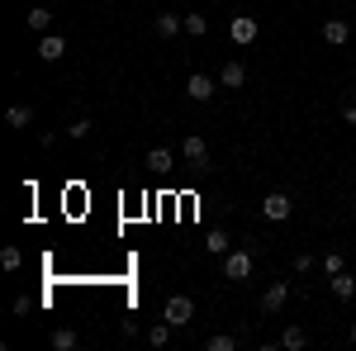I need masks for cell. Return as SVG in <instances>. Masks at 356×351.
Segmentation results:
<instances>
[{
    "label": "cell",
    "instance_id": "obj_1",
    "mask_svg": "<svg viewBox=\"0 0 356 351\" xmlns=\"http://www.w3.org/2000/svg\"><path fill=\"white\" fill-rule=\"evenodd\" d=\"M181 157H186V166H191V171H209V142H204L200 133L181 138Z\"/></svg>",
    "mask_w": 356,
    "mask_h": 351
},
{
    "label": "cell",
    "instance_id": "obj_2",
    "mask_svg": "<svg viewBox=\"0 0 356 351\" xmlns=\"http://www.w3.org/2000/svg\"><path fill=\"white\" fill-rule=\"evenodd\" d=\"M162 318L171 327H186L195 318V299L191 295H171V299H166V309H162Z\"/></svg>",
    "mask_w": 356,
    "mask_h": 351
},
{
    "label": "cell",
    "instance_id": "obj_3",
    "mask_svg": "<svg viewBox=\"0 0 356 351\" xmlns=\"http://www.w3.org/2000/svg\"><path fill=\"white\" fill-rule=\"evenodd\" d=\"M261 214L271 218V223H285V218L295 214V199H290V195H285V190H271V195H266V199H261Z\"/></svg>",
    "mask_w": 356,
    "mask_h": 351
},
{
    "label": "cell",
    "instance_id": "obj_4",
    "mask_svg": "<svg viewBox=\"0 0 356 351\" xmlns=\"http://www.w3.org/2000/svg\"><path fill=\"white\" fill-rule=\"evenodd\" d=\"M285 299H290V280H275V285L261 290V304H257V309H261L266 318H275V313L285 309Z\"/></svg>",
    "mask_w": 356,
    "mask_h": 351
},
{
    "label": "cell",
    "instance_id": "obj_5",
    "mask_svg": "<svg viewBox=\"0 0 356 351\" xmlns=\"http://www.w3.org/2000/svg\"><path fill=\"white\" fill-rule=\"evenodd\" d=\"M214 90H219V81H214V76H204V72H191V76H186V95H191L195 105L214 100Z\"/></svg>",
    "mask_w": 356,
    "mask_h": 351
},
{
    "label": "cell",
    "instance_id": "obj_6",
    "mask_svg": "<svg viewBox=\"0 0 356 351\" xmlns=\"http://www.w3.org/2000/svg\"><path fill=\"white\" fill-rule=\"evenodd\" d=\"M223 275H228V280H247V275H252V252H247V247L228 252V256H223Z\"/></svg>",
    "mask_w": 356,
    "mask_h": 351
},
{
    "label": "cell",
    "instance_id": "obj_7",
    "mask_svg": "<svg viewBox=\"0 0 356 351\" xmlns=\"http://www.w3.org/2000/svg\"><path fill=\"white\" fill-rule=\"evenodd\" d=\"M347 38H352V24H347V19H337V15L323 19V43H328V48H347Z\"/></svg>",
    "mask_w": 356,
    "mask_h": 351
},
{
    "label": "cell",
    "instance_id": "obj_8",
    "mask_svg": "<svg viewBox=\"0 0 356 351\" xmlns=\"http://www.w3.org/2000/svg\"><path fill=\"white\" fill-rule=\"evenodd\" d=\"M228 38H233L238 48H247V43H257V19H252V15H238V19L228 24Z\"/></svg>",
    "mask_w": 356,
    "mask_h": 351
},
{
    "label": "cell",
    "instance_id": "obj_9",
    "mask_svg": "<svg viewBox=\"0 0 356 351\" xmlns=\"http://www.w3.org/2000/svg\"><path fill=\"white\" fill-rule=\"evenodd\" d=\"M38 57H43V62H62V57H67V38H62V33H43V38H38Z\"/></svg>",
    "mask_w": 356,
    "mask_h": 351
},
{
    "label": "cell",
    "instance_id": "obj_10",
    "mask_svg": "<svg viewBox=\"0 0 356 351\" xmlns=\"http://www.w3.org/2000/svg\"><path fill=\"white\" fill-rule=\"evenodd\" d=\"M219 85H223V90H243V85H247V67H243V62H223Z\"/></svg>",
    "mask_w": 356,
    "mask_h": 351
},
{
    "label": "cell",
    "instance_id": "obj_11",
    "mask_svg": "<svg viewBox=\"0 0 356 351\" xmlns=\"http://www.w3.org/2000/svg\"><path fill=\"white\" fill-rule=\"evenodd\" d=\"M328 280H332V299H342V304L356 299V275L352 270H337V275H328Z\"/></svg>",
    "mask_w": 356,
    "mask_h": 351
},
{
    "label": "cell",
    "instance_id": "obj_12",
    "mask_svg": "<svg viewBox=\"0 0 356 351\" xmlns=\"http://www.w3.org/2000/svg\"><path fill=\"white\" fill-rule=\"evenodd\" d=\"M152 28H157V33H162V38H176V33H181V28H186V15H171V10H162V15H157V19H152Z\"/></svg>",
    "mask_w": 356,
    "mask_h": 351
},
{
    "label": "cell",
    "instance_id": "obj_13",
    "mask_svg": "<svg viewBox=\"0 0 356 351\" xmlns=\"http://www.w3.org/2000/svg\"><path fill=\"white\" fill-rule=\"evenodd\" d=\"M171 166H176V157H171V147H152V152H147V171H152V176H166Z\"/></svg>",
    "mask_w": 356,
    "mask_h": 351
},
{
    "label": "cell",
    "instance_id": "obj_14",
    "mask_svg": "<svg viewBox=\"0 0 356 351\" xmlns=\"http://www.w3.org/2000/svg\"><path fill=\"white\" fill-rule=\"evenodd\" d=\"M29 33H53V10L48 5H33L29 10Z\"/></svg>",
    "mask_w": 356,
    "mask_h": 351
},
{
    "label": "cell",
    "instance_id": "obj_15",
    "mask_svg": "<svg viewBox=\"0 0 356 351\" xmlns=\"http://www.w3.org/2000/svg\"><path fill=\"white\" fill-rule=\"evenodd\" d=\"M204 252H209V256H228V252H233V238H228L223 228H214V233L204 238Z\"/></svg>",
    "mask_w": 356,
    "mask_h": 351
},
{
    "label": "cell",
    "instance_id": "obj_16",
    "mask_svg": "<svg viewBox=\"0 0 356 351\" xmlns=\"http://www.w3.org/2000/svg\"><path fill=\"white\" fill-rule=\"evenodd\" d=\"M5 124H10V129H29V124H33V109L29 105H10L5 109Z\"/></svg>",
    "mask_w": 356,
    "mask_h": 351
},
{
    "label": "cell",
    "instance_id": "obj_17",
    "mask_svg": "<svg viewBox=\"0 0 356 351\" xmlns=\"http://www.w3.org/2000/svg\"><path fill=\"white\" fill-rule=\"evenodd\" d=\"M171 332H176V327L166 323V318H162V323H152V327H147V347H157V351H162L166 342H171Z\"/></svg>",
    "mask_w": 356,
    "mask_h": 351
},
{
    "label": "cell",
    "instance_id": "obj_18",
    "mask_svg": "<svg viewBox=\"0 0 356 351\" xmlns=\"http://www.w3.org/2000/svg\"><path fill=\"white\" fill-rule=\"evenodd\" d=\"M280 347H290V351L309 347V332H304V327H285V332H280Z\"/></svg>",
    "mask_w": 356,
    "mask_h": 351
},
{
    "label": "cell",
    "instance_id": "obj_19",
    "mask_svg": "<svg viewBox=\"0 0 356 351\" xmlns=\"http://www.w3.org/2000/svg\"><path fill=\"white\" fill-rule=\"evenodd\" d=\"M53 347L57 351H76V347H81V337H76L72 327H57V332H53Z\"/></svg>",
    "mask_w": 356,
    "mask_h": 351
},
{
    "label": "cell",
    "instance_id": "obj_20",
    "mask_svg": "<svg viewBox=\"0 0 356 351\" xmlns=\"http://www.w3.org/2000/svg\"><path fill=\"white\" fill-rule=\"evenodd\" d=\"M204 351H238V337H233V332H214V337L204 342Z\"/></svg>",
    "mask_w": 356,
    "mask_h": 351
},
{
    "label": "cell",
    "instance_id": "obj_21",
    "mask_svg": "<svg viewBox=\"0 0 356 351\" xmlns=\"http://www.w3.org/2000/svg\"><path fill=\"white\" fill-rule=\"evenodd\" d=\"M24 266V252L19 247H0V270H19Z\"/></svg>",
    "mask_w": 356,
    "mask_h": 351
},
{
    "label": "cell",
    "instance_id": "obj_22",
    "mask_svg": "<svg viewBox=\"0 0 356 351\" xmlns=\"http://www.w3.org/2000/svg\"><path fill=\"white\" fill-rule=\"evenodd\" d=\"M186 33H191V38H204V33H209V19H204V15H186Z\"/></svg>",
    "mask_w": 356,
    "mask_h": 351
},
{
    "label": "cell",
    "instance_id": "obj_23",
    "mask_svg": "<svg viewBox=\"0 0 356 351\" xmlns=\"http://www.w3.org/2000/svg\"><path fill=\"white\" fill-rule=\"evenodd\" d=\"M323 270H328V275H337V270H347V261H342V252H328V256H323Z\"/></svg>",
    "mask_w": 356,
    "mask_h": 351
},
{
    "label": "cell",
    "instance_id": "obj_24",
    "mask_svg": "<svg viewBox=\"0 0 356 351\" xmlns=\"http://www.w3.org/2000/svg\"><path fill=\"white\" fill-rule=\"evenodd\" d=\"M90 129H95V124H90V119H76V124H72V129H67V138H90Z\"/></svg>",
    "mask_w": 356,
    "mask_h": 351
},
{
    "label": "cell",
    "instance_id": "obj_25",
    "mask_svg": "<svg viewBox=\"0 0 356 351\" xmlns=\"http://www.w3.org/2000/svg\"><path fill=\"white\" fill-rule=\"evenodd\" d=\"M309 266H314V256H309V252H295V275H304Z\"/></svg>",
    "mask_w": 356,
    "mask_h": 351
},
{
    "label": "cell",
    "instance_id": "obj_26",
    "mask_svg": "<svg viewBox=\"0 0 356 351\" xmlns=\"http://www.w3.org/2000/svg\"><path fill=\"white\" fill-rule=\"evenodd\" d=\"M342 119H347V124L356 129V100H347V105H342Z\"/></svg>",
    "mask_w": 356,
    "mask_h": 351
},
{
    "label": "cell",
    "instance_id": "obj_27",
    "mask_svg": "<svg viewBox=\"0 0 356 351\" xmlns=\"http://www.w3.org/2000/svg\"><path fill=\"white\" fill-rule=\"evenodd\" d=\"M352 342H356V323H352Z\"/></svg>",
    "mask_w": 356,
    "mask_h": 351
},
{
    "label": "cell",
    "instance_id": "obj_28",
    "mask_svg": "<svg viewBox=\"0 0 356 351\" xmlns=\"http://www.w3.org/2000/svg\"><path fill=\"white\" fill-rule=\"evenodd\" d=\"M352 67H356V57H352Z\"/></svg>",
    "mask_w": 356,
    "mask_h": 351
},
{
    "label": "cell",
    "instance_id": "obj_29",
    "mask_svg": "<svg viewBox=\"0 0 356 351\" xmlns=\"http://www.w3.org/2000/svg\"><path fill=\"white\" fill-rule=\"evenodd\" d=\"M219 5H223V0H219Z\"/></svg>",
    "mask_w": 356,
    "mask_h": 351
}]
</instances>
